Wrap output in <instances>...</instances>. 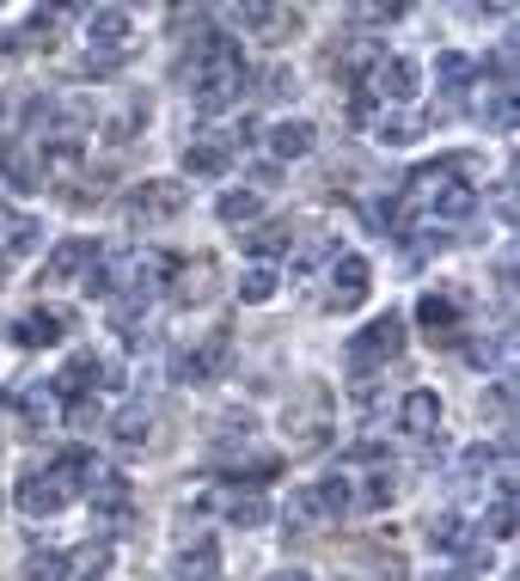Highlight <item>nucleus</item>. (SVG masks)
I'll list each match as a JSON object with an SVG mask.
<instances>
[{
    "label": "nucleus",
    "instance_id": "f8f14e48",
    "mask_svg": "<svg viewBox=\"0 0 520 581\" xmlns=\"http://www.w3.org/2000/svg\"><path fill=\"white\" fill-rule=\"evenodd\" d=\"M233 154H240V147H233L221 129H209V135H197V141L184 147V172L190 178H221L233 166Z\"/></svg>",
    "mask_w": 520,
    "mask_h": 581
},
{
    "label": "nucleus",
    "instance_id": "cd10ccee",
    "mask_svg": "<svg viewBox=\"0 0 520 581\" xmlns=\"http://www.w3.org/2000/svg\"><path fill=\"white\" fill-rule=\"evenodd\" d=\"M349 489H355L361 508H392V496H399V477H392V465H374V472L361 477V484H349Z\"/></svg>",
    "mask_w": 520,
    "mask_h": 581
},
{
    "label": "nucleus",
    "instance_id": "7c9ffc66",
    "mask_svg": "<svg viewBox=\"0 0 520 581\" xmlns=\"http://www.w3.org/2000/svg\"><path fill=\"white\" fill-rule=\"evenodd\" d=\"M319 508H325V520H343L349 508H355V489H349V477L343 472H331V477H319Z\"/></svg>",
    "mask_w": 520,
    "mask_h": 581
},
{
    "label": "nucleus",
    "instance_id": "aec40b11",
    "mask_svg": "<svg viewBox=\"0 0 520 581\" xmlns=\"http://www.w3.org/2000/svg\"><path fill=\"white\" fill-rule=\"evenodd\" d=\"M214 575H221V545H214L209 532L172 557V581H214Z\"/></svg>",
    "mask_w": 520,
    "mask_h": 581
},
{
    "label": "nucleus",
    "instance_id": "a878e982",
    "mask_svg": "<svg viewBox=\"0 0 520 581\" xmlns=\"http://www.w3.org/2000/svg\"><path fill=\"white\" fill-rule=\"evenodd\" d=\"M478 539H514V489H496L490 503H484V527H478Z\"/></svg>",
    "mask_w": 520,
    "mask_h": 581
},
{
    "label": "nucleus",
    "instance_id": "2f4dec72",
    "mask_svg": "<svg viewBox=\"0 0 520 581\" xmlns=\"http://www.w3.org/2000/svg\"><path fill=\"white\" fill-rule=\"evenodd\" d=\"M478 123H490V129H514V93L508 86H484V98H478Z\"/></svg>",
    "mask_w": 520,
    "mask_h": 581
},
{
    "label": "nucleus",
    "instance_id": "4c0bfd02",
    "mask_svg": "<svg viewBox=\"0 0 520 581\" xmlns=\"http://www.w3.org/2000/svg\"><path fill=\"white\" fill-rule=\"evenodd\" d=\"M13 404H19V416H25L31 429H43V423H50V398H43L38 385H31V392H13Z\"/></svg>",
    "mask_w": 520,
    "mask_h": 581
},
{
    "label": "nucleus",
    "instance_id": "7ed1b4c3",
    "mask_svg": "<svg viewBox=\"0 0 520 581\" xmlns=\"http://www.w3.org/2000/svg\"><path fill=\"white\" fill-rule=\"evenodd\" d=\"M190 190L178 184V178H141V184L129 190V197L117 202V214L129 226H153V221H172V214H184Z\"/></svg>",
    "mask_w": 520,
    "mask_h": 581
},
{
    "label": "nucleus",
    "instance_id": "1a4fd4ad",
    "mask_svg": "<svg viewBox=\"0 0 520 581\" xmlns=\"http://www.w3.org/2000/svg\"><path fill=\"white\" fill-rule=\"evenodd\" d=\"M459 318H466V300L447 288H428L423 300H416V325H423L435 344H459V330H466Z\"/></svg>",
    "mask_w": 520,
    "mask_h": 581
},
{
    "label": "nucleus",
    "instance_id": "5701e85b",
    "mask_svg": "<svg viewBox=\"0 0 520 581\" xmlns=\"http://www.w3.org/2000/svg\"><path fill=\"white\" fill-rule=\"evenodd\" d=\"M240 245L257 257V264H269V257H288V245H294V233L282 221H257L252 233H240Z\"/></svg>",
    "mask_w": 520,
    "mask_h": 581
},
{
    "label": "nucleus",
    "instance_id": "f704fd0d",
    "mask_svg": "<svg viewBox=\"0 0 520 581\" xmlns=\"http://www.w3.org/2000/svg\"><path fill=\"white\" fill-rule=\"evenodd\" d=\"M416 135H423V129H416L411 117H399V110H380V117H374V141L380 147H411Z\"/></svg>",
    "mask_w": 520,
    "mask_h": 581
},
{
    "label": "nucleus",
    "instance_id": "f03ea898",
    "mask_svg": "<svg viewBox=\"0 0 520 581\" xmlns=\"http://www.w3.org/2000/svg\"><path fill=\"white\" fill-rule=\"evenodd\" d=\"M404 344H411V330H404V313H380V318H368L361 330H349L343 368L355 373V380H368V373H380L386 361H399Z\"/></svg>",
    "mask_w": 520,
    "mask_h": 581
},
{
    "label": "nucleus",
    "instance_id": "ddd939ff",
    "mask_svg": "<svg viewBox=\"0 0 520 581\" xmlns=\"http://www.w3.org/2000/svg\"><path fill=\"white\" fill-rule=\"evenodd\" d=\"M368 276H374L368 257H355V252H337L331 257V306H337V313H349V306L368 294Z\"/></svg>",
    "mask_w": 520,
    "mask_h": 581
},
{
    "label": "nucleus",
    "instance_id": "4be33fe9",
    "mask_svg": "<svg viewBox=\"0 0 520 581\" xmlns=\"http://www.w3.org/2000/svg\"><path fill=\"white\" fill-rule=\"evenodd\" d=\"M50 472L67 484V496H86V484L98 477V459H93V447H62L50 459Z\"/></svg>",
    "mask_w": 520,
    "mask_h": 581
},
{
    "label": "nucleus",
    "instance_id": "393cba45",
    "mask_svg": "<svg viewBox=\"0 0 520 581\" xmlns=\"http://www.w3.org/2000/svg\"><path fill=\"white\" fill-rule=\"evenodd\" d=\"M282 520H288V527H331V520H325V508H319V489L312 484H300V489H288V503H282Z\"/></svg>",
    "mask_w": 520,
    "mask_h": 581
},
{
    "label": "nucleus",
    "instance_id": "f257e3e1",
    "mask_svg": "<svg viewBox=\"0 0 520 581\" xmlns=\"http://www.w3.org/2000/svg\"><path fill=\"white\" fill-rule=\"evenodd\" d=\"M184 80H190L184 86L190 105H197L202 117H221L227 105H240V86L252 80L240 38H233V31H202L184 55Z\"/></svg>",
    "mask_w": 520,
    "mask_h": 581
},
{
    "label": "nucleus",
    "instance_id": "473e14b6",
    "mask_svg": "<svg viewBox=\"0 0 520 581\" xmlns=\"http://www.w3.org/2000/svg\"><path fill=\"white\" fill-rule=\"evenodd\" d=\"M147 429H153V410H147V404H129V410H117L110 435H117V447H141Z\"/></svg>",
    "mask_w": 520,
    "mask_h": 581
},
{
    "label": "nucleus",
    "instance_id": "37998d69",
    "mask_svg": "<svg viewBox=\"0 0 520 581\" xmlns=\"http://www.w3.org/2000/svg\"><path fill=\"white\" fill-rule=\"evenodd\" d=\"M19 221V209H13V202H7V197H0V233H7V226H13Z\"/></svg>",
    "mask_w": 520,
    "mask_h": 581
},
{
    "label": "nucleus",
    "instance_id": "dca6fc26",
    "mask_svg": "<svg viewBox=\"0 0 520 581\" xmlns=\"http://www.w3.org/2000/svg\"><path fill=\"white\" fill-rule=\"evenodd\" d=\"M129 13L123 7H93L86 13V43H93L98 55H123V43H129Z\"/></svg>",
    "mask_w": 520,
    "mask_h": 581
},
{
    "label": "nucleus",
    "instance_id": "f3484780",
    "mask_svg": "<svg viewBox=\"0 0 520 581\" xmlns=\"http://www.w3.org/2000/svg\"><path fill=\"white\" fill-rule=\"evenodd\" d=\"M93 257H98L93 239H62V245H55V252L43 257V282H81Z\"/></svg>",
    "mask_w": 520,
    "mask_h": 581
},
{
    "label": "nucleus",
    "instance_id": "6ab92c4d",
    "mask_svg": "<svg viewBox=\"0 0 520 581\" xmlns=\"http://www.w3.org/2000/svg\"><path fill=\"white\" fill-rule=\"evenodd\" d=\"M428 209H435V221H466V214H478V184H454V178H441L435 190H423Z\"/></svg>",
    "mask_w": 520,
    "mask_h": 581
},
{
    "label": "nucleus",
    "instance_id": "c03bdc74",
    "mask_svg": "<svg viewBox=\"0 0 520 581\" xmlns=\"http://www.w3.org/2000/svg\"><path fill=\"white\" fill-rule=\"evenodd\" d=\"M269 581H312L307 569H282V575H269Z\"/></svg>",
    "mask_w": 520,
    "mask_h": 581
},
{
    "label": "nucleus",
    "instance_id": "2eb2a0df",
    "mask_svg": "<svg viewBox=\"0 0 520 581\" xmlns=\"http://www.w3.org/2000/svg\"><path fill=\"white\" fill-rule=\"evenodd\" d=\"M428 545H435L441 557H478V527H471L466 515H435L428 520Z\"/></svg>",
    "mask_w": 520,
    "mask_h": 581
},
{
    "label": "nucleus",
    "instance_id": "ea45409f",
    "mask_svg": "<svg viewBox=\"0 0 520 581\" xmlns=\"http://www.w3.org/2000/svg\"><path fill=\"white\" fill-rule=\"evenodd\" d=\"M496 465V447H466L459 453V477H484Z\"/></svg>",
    "mask_w": 520,
    "mask_h": 581
},
{
    "label": "nucleus",
    "instance_id": "412c9836",
    "mask_svg": "<svg viewBox=\"0 0 520 581\" xmlns=\"http://www.w3.org/2000/svg\"><path fill=\"white\" fill-rule=\"evenodd\" d=\"M233 19H240L245 31H257L264 43H282L288 31H300V13H294V7H240Z\"/></svg>",
    "mask_w": 520,
    "mask_h": 581
},
{
    "label": "nucleus",
    "instance_id": "4468645a",
    "mask_svg": "<svg viewBox=\"0 0 520 581\" xmlns=\"http://www.w3.org/2000/svg\"><path fill=\"white\" fill-rule=\"evenodd\" d=\"M264 141H269V154L288 166V159H307L312 147H319V129H312L307 117H282V123H269L264 129Z\"/></svg>",
    "mask_w": 520,
    "mask_h": 581
},
{
    "label": "nucleus",
    "instance_id": "58836bf2",
    "mask_svg": "<svg viewBox=\"0 0 520 581\" xmlns=\"http://www.w3.org/2000/svg\"><path fill=\"white\" fill-rule=\"evenodd\" d=\"M67 423L74 429H105V404H98V398H81V404H67Z\"/></svg>",
    "mask_w": 520,
    "mask_h": 581
},
{
    "label": "nucleus",
    "instance_id": "c756f323",
    "mask_svg": "<svg viewBox=\"0 0 520 581\" xmlns=\"http://www.w3.org/2000/svg\"><path fill=\"white\" fill-rule=\"evenodd\" d=\"M471 74H478V62H471V55H459V50H441V55H435V80H441V93H466V86H471Z\"/></svg>",
    "mask_w": 520,
    "mask_h": 581
},
{
    "label": "nucleus",
    "instance_id": "423d86ee",
    "mask_svg": "<svg viewBox=\"0 0 520 581\" xmlns=\"http://www.w3.org/2000/svg\"><path fill=\"white\" fill-rule=\"evenodd\" d=\"M86 508H93L98 532H117L123 520H129V508H135V484L123 472H98L93 484H86Z\"/></svg>",
    "mask_w": 520,
    "mask_h": 581
},
{
    "label": "nucleus",
    "instance_id": "e433bc0d",
    "mask_svg": "<svg viewBox=\"0 0 520 581\" xmlns=\"http://www.w3.org/2000/svg\"><path fill=\"white\" fill-rule=\"evenodd\" d=\"M19 575H25V581H62L67 575V551H31Z\"/></svg>",
    "mask_w": 520,
    "mask_h": 581
},
{
    "label": "nucleus",
    "instance_id": "0eeeda50",
    "mask_svg": "<svg viewBox=\"0 0 520 581\" xmlns=\"http://www.w3.org/2000/svg\"><path fill=\"white\" fill-rule=\"evenodd\" d=\"M13 503H19V515H31V520H50V515H62L74 496H67V484L43 465V472H25L19 477V489H13Z\"/></svg>",
    "mask_w": 520,
    "mask_h": 581
},
{
    "label": "nucleus",
    "instance_id": "39448f33",
    "mask_svg": "<svg viewBox=\"0 0 520 581\" xmlns=\"http://www.w3.org/2000/svg\"><path fill=\"white\" fill-rule=\"evenodd\" d=\"M361 86H368V98H380V105H411L416 86H423V67H416L411 55H380Z\"/></svg>",
    "mask_w": 520,
    "mask_h": 581
},
{
    "label": "nucleus",
    "instance_id": "72a5a7b5",
    "mask_svg": "<svg viewBox=\"0 0 520 581\" xmlns=\"http://www.w3.org/2000/svg\"><path fill=\"white\" fill-rule=\"evenodd\" d=\"M55 19H62V7H50V13H31L25 31H13V43H19V50H50V43H55Z\"/></svg>",
    "mask_w": 520,
    "mask_h": 581
},
{
    "label": "nucleus",
    "instance_id": "a19ab883",
    "mask_svg": "<svg viewBox=\"0 0 520 581\" xmlns=\"http://www.w3.org/2000/svg\"><path fill=\"white\" fill-rule=\"evenodd\" d=\"M257 93H264V98H294V67H269Z\"/></svg>",
    "mask_w": 520,
    "mask_h": 581
},
{
    "label": "nucleus",
    "instance_id": "79ce46f5",
    "mask_svg": "<svg viewBox=\"0 0 520 581\" xmlns=\"http://www.w3.org/2000/svg\"><path fill=\"white\" fill-rule=\"evenodd\" d=\"M355 19H374V25H392V19H404L399 0H368V7H355Z\"/></svg>",
    "mask_w": 520,
    "mask_h": 581
},
{
    "label": "nucleus",
    "instance_id": "6e6552de",
    "mask_svg": "<svg viewBox=\"0 0 520 581\" xmlns=\"http://www.w3.org/2000/svg\"><path fill=\"white\" fill-rule=\"evenodd\" d=\"M7 330H13L19 349H55L67 330H74V313H62V306H31V313H19Z\"/></svg>",
    "mask_w": 520,
    "mask_h": 581
},
{
    "label": "nucleus",
    "instance_id": "a18cd8bd",
    "mask_svg": "<svg viewBox=\"0 0 520 581\" xmlns=\"http://www.w3.org/2000/svg\"><path fill=\"white\" fill-rule=\"evenodd\" d=\"M0 276H7V257H0Z\"/></svg>",
    "mask_w": 520,
    "mask_h": 581
},
{
    "label": "nucleus",
    "instance_id": "9b49d317",
    "mask_svg": "<svg viewBox=\"0 0 520 581\" xmlns=\"http://www.w3.org/2000/svg\"><path fill=\"white\" fill-rule=\"evenodd\" d=\"M202 508H221V515H227L233 527H264V520L276 515V508H269V496H264V489H252V484H245V489H240V484L214 489V496H209Z\"/></svg>",
    "mask_w": 520,
    "mask_h": 581
},
{
    "label": "nucleus",
    "instance_id": "a211bd4d",
    "mask_svg": "<svg viewBox=\"0 0 520 581\" xmlns=\"http://www.w3.org/2000/svg\"><path fill=\"white\" fill-rule=\"evenodd\" d=\"M399 429L404 435H423V441L441 429V398L428 392V385H416V392L399 398Z\"/></svg>",
    "mask_w": 520,
    "mask_h": 581
},
{
    "label": "nucleus",
    "instance_id": "b1692460",
    "mask_svg": "<svg viewBox=\"0 0 520 581\" xmlns=\"http://www.w3.org/2000/svg\"><path fill=\"white\" fill-rule=\"evenodd\" d=\"M31 252H43V221L38 214H19V221L0 233V257L13 264V257H31Z\"/></svg>",
    "mask_w": 520,
    "mask_h": 581
},
{
    "label": "nucleus",
    "instance_id": "c9c22d12",
    "mask_svg": "<svg viewBox=\"0 0 520 581\" xmlns=\"http://www.w3.org/2000/svg\"><path fill=\"white\" fill-rule=\"evenodd\" d=\"M240 300H245V306L276 300V270H269V264H252V270H245V276H240Z\"/></svg>",
    "mask_w": 520,
    "mask_h": 581
},
{
    "label": "nucleus",
    "instance_id": "9d476101",
    "mask_svg": "<svg viewBox=\"0 0 520 581\" xmlns=\"http://www.w3.org/2000/svg\"><path fill=\"white\" fill-rule=\"evenodd\" d=\"M221 361H227V337L214 330V337H202L197 349H178V356H172V380L178 385H202V380L221 373Z\"/></svg>",
    "mask_w": 520,
    "mask_h": 581
},
{
    "label": "nucleus",
    "instance_id": "20e7f679",
    "mask_svg": "<svg viewBox=\"0 0 520 581\" xmlns=\"http://www.w3.org/2000/svg\"><path fill=\"white\" fill-rule=\"evenodd\" d=\"M110 385H123V368H117L110 356H93V349H81V356H74V361H67V368L50 380V392L67 398V404H81V398L110 392Z\"/></svg>",
    "mask_w": 520,
    "mask_h": 581
},
{
    "label": "nucleus",
    "instance_id": "c85d7f7f",
    "mask_svg": "<svg viewBox=\"0 0 520 581\" xmlns=\"http://www.w3.org/2000/svg\"><path fill=\"white\" fill-rule=\"evenodd\" d=\"M105 569H110V545H81V551H67L62 581H105Z\"/></svg>",
    "mask_w": 520,
    "mask_h": 581
},
{
    "label": "nucleus",
    "instance_id": "bb28decb",
    "mask_svg": "<svg viewBox=\"0 0 520 581\" xmlns=\"http://www.w3.org/2000/svg\"><path fill=\"white\" fill-rule=\"evenodd\" d=\"M214 214L227 226H257L264 221V197H257V190H227V197L214 202Z\"/></svg>",
    "mask_w": 520,
    "mask_h": 581
}]
</instances>
